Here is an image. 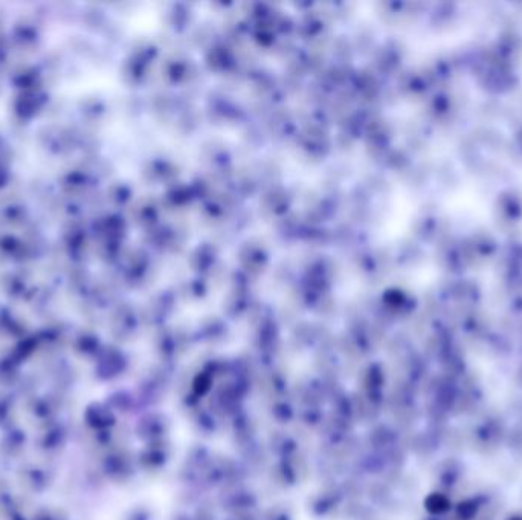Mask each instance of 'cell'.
Instances as JSON below:
<instances>
[]
</instances>
